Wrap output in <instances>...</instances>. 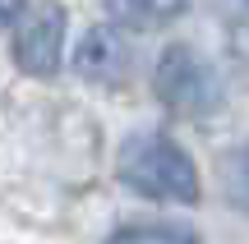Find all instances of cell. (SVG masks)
I'll return each mask as SVG.
<instances>
[{
	"label": "cell",
	"instance_id": "obj_1",
	"mask_svg": "<svg viewBox=\"0 0 249 244\" xmlns=\"http://www.w3.org/2000/svg\"><path fill=\"white\" fill-rule=\"evenodd\" d=\"M120 180L134 194L157 203H198L203 184H198V166L180 143L166 134H139L124 143L120 152Z\"/></svg>",
	"mask_w": 249,
	"mask_h": 244
},
{
	"label": "cell",
	"instance_id": "obj_5",
	"mask_svg": "<svg viewBox=\"0 0 249 244\" xmlns=\"http://www.w3.org/2000/svg\"><path fill=\"white\" fill-rule=\"evenodd\" d=\"M189 0H111V9L124 23H171L185 14Z\"/></svg>",
	"mask_w": 249,
	"mask_h": 244
},
{
	"label": "cell",
	"instance_id": "obj_6",
	"mask_svg": "<svg viewBox=\"0 0 249 244\" xmlns=\"http://www.w3.org/2000/svg\"><path fill=\"white\" fill-rule=\"evenodd\" d=\"M107 244H198V240L189 230H176V226H124Z\"/></svg>",
	"mask_w": 249,
	"mask_h": 244
},
{
	"label": "cell",
	"instance_id": "obj_4",
	"mask_svg": "<svg viewBox=\"0 0 249 244\" xmlns=\"http://www.w3.org/2000/svg\"><path fill=\"white\" fill-rule=\"evenodd\" d=\"M129 42H124L120 28H88V33L79 37V46H74V69H79V79L88 83H120L124 74H129Z\"/></svg>",
	"mask_w": 249,
	"mask_h": 244
},
{
	"label": "cell",
	"instance_id": "obj_7",
	"mask_svg": "<svg viewBox=\"0 0 249 244\" xmlns=\"http://www.w3.org/2000/svg\"><path fill=\"white\" fill-rule=\"evenodd\" d=\"M226 194L240 212H249V143H240L226 157Z\"/></svg>",
	"mask_w": 249,
	"mask_h": 244
},
{
	"label": "cell",
	"instance_id": "obj_3",
	"mask_svg": "<svg viewBox=\"0 0 249 244\" xmlns=\"http://www.w3.org/2000/svg\"><path fill=\"white\" fill-rule=\"evenodd\" d=\"M65 28L70 18L60 0H37L14 33V65L33 79H51L65 60Z\"/></svg>",
	"mask_w": 249,
	"mask_h": 244
},
{
	"label": "cell",
	"instance_id": "obj_8",
	"mask_svg": "<svg viewBox=\"0 0 249 244\" xmlns=\"http://www.w3.org/2000/svg\"><path fill=\"white\" fill-rule=\"evenodd\" d=\"M18 14H23V0H0V28H5V23H14Z\"/></svg>",
	"mask_w": 249,
	"mask_h": 244
},
{
	"label": "cell",
	"instance_id": "obj_2",
	"mask_svg": "<svg viewBox=\"0 0 249 244\" xmlns=\"http://www.w3.org/2000/svg\"><path fill=\"white\" fill-rule=\"evenodd\" d=\"M152 92L166 111L189 115V120L213 115L222 106V79L194 46H166L161 51L157 69H152Z\"/></svg>",
	"mask_w": 249,
	"mask_h": 244
}]
</instances>
